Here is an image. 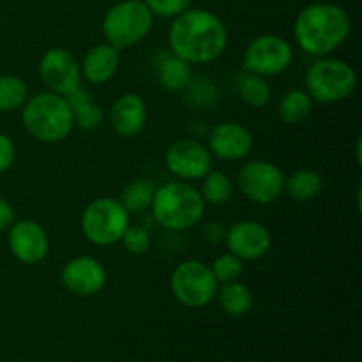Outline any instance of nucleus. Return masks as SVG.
Returning <instances> with one entry per match:
<instances>
[{
	"instance_id": "obj_13",
	"label": "nucleus",
	"mask_w": 362,
	"mask_h": 362,
	"mask_svg": "<svg viewBox=\"0 0 362 362\" xmlns=\"http://www.w3.org/2000/svg\"><path fill=\"white\" fill-rule=\"evenodd\" d=\"M7 246L13 257L23 265H35L49 253V237L34 219H14L7 230Z\"/></svg>"
},
{
	"instance_id": "obj_28",
	"label": "nucleus",
	"mask_w": 362,
	"mask_h": 362,
	"mask_svg": "<svg viewBox=\"0 0 362 362\" xmlns=\"http://www.w3.org/2000/svg\"><path fill=\"white\" fill-rule=\"evenodd\" d=\"M211 271H212V274H214L218 285H223V283H230V281H237V279L243 276L244 262L228 251V253H223L216 258L214 264L211 265Z\"/></svg>"
},
{
	"instance_id": "obj_27",
	"label": "nucleus",
	"mask_w": 362,
	"mask_h": 362,
	"mask_svg": "<svg viewBox=\"0 0 362 362\" xmlns=\"http://www.w3.org/2000/svg\"><path fill=\"white\" fill-rule=\"evenodd\" d=\"M28 99V87L20 76L4 74L0 76V113L21 108Z\"/></svg>"
},
{
	"instance_id": "obj_25",
	"label": "nucleus",
	"mask_w": 362,
	"mask_h": 362,
	"mask_svg": "<svg viewBox=\"0 0 362 362\" xmlns=\"http://www.w3.org/2000/svg\"><path fill=\"white\" fill-rule=\"evenodd\" d=\"M202 180H204V182H202L200 194L202 198H204L205 204L221 207V205L228 204V202L232 200L233 182L225 172L211 170Z\"/></svg>"
},
{
	"instance_id": "obj_33",
	"label": "nucleus",
	"mask_w": 362,
	"mask_h": 362,
	"mask_svg": "<svg viewBox=\"0 0 362 362\" xmlns=\"http://www.w3.org/2000/svg\"><path fill=\"white\" fill-rule=\"evenodd\" d=\"M14 223V209L7 200L0 198V232H7Z\"/></svg>"
},
{
	"instance_id": "obj_29",
	"label": "nucleus",
	"mask_w": 362,
	"mask_h": 362,
	"mask_svg": "<svg viewBox=\"0 0 362 362\" xmlns=\"http://www.w3.org/2000/svg\"><path fill=\"white\" fill-rule=\"evenodd\" d=\"M120 243L124 244L127 253L144 255L151 247V233L147 232V228L140 225H129L126 232H124Z\"/></svg>"
},
{
	"instance_id": "obj_19",
	"label": "nucleus",
	"mask_w": 362,
	"mask_h": 362,
	"mask_svg": "<svg viewBox=\"0 0 362 362\" xmlns=\"http://www.w3.org/2000/svg\"><path fill=\"white\" fill-rule=\"evenodd\" d=\"M156 74H158L159 85L165 90L182 92L193 81V66L168 52L159 59L158 66H156Z\"/></svg>"
},
{
	"instance_id": "obj_8",
	"label": "nucleus",
	"mask_w": 362,
	"mask_h": 362,
	"mask_svg": "<svg viewBox=\"0 0 362 362\" xmlns=\"http://www.w3.org/2000/svg\"><path fill=\"white\" fill-rule=\"evenodd\" d=\"M218 281L211 267L200 260H184L173 269L170 290L186 308H204L216 299Z\"/></svg>"
},
{
	"instance_id": "obj_2",
	"label": "nucleus",
	"mask_w": 362,
	"mask_h": 362,
	"mask_svg": "<svg viewBox=\"0 0 362 362\" xmlns=\"http://www.w3.org/2000/svg\"><path fill=\"white\" fill-rule=\"evenodd\" d=\"M352 21L338 4L315 2L299 11L293 23V37L304 53L327 57L349 39Z\"/></svg>"
},
{
	"instance_id": "obj_21",
	"label": "nucleus",
	"mask_w": 362,
	"mask_h": 362,
	"mask_svg": "<svg viewBox=\"0 0 362 362\" xmlns=\"http://www.w3.org/2000/svg\"><path fill=\"white\" fill-rule=\"evenodd\" d=\"M285 191L290 198L297 202L315 200L324 191V177L317 170H296L292 175L285 177Z\"/></svg>"
},
{
	"instance_id": "obj_6",
	"label": "nucleus",
	"mask_w": 362,
	"mask_h": 362,
	"mask_svg": "<svg viewBox=\"0 0 362 362\" xmlns=\"http://www.w3.org/2000/svg\"><path fill=\"white\" fill-rule=\"evenodd\" d=\"M152 25L154 14L144 0H120L106 11L101 30L106 42L117 49H124L147 37Z\"/></svg>"
},
{
	"instance_id": "obj_15",
	"label": "nucleus",
	"mask_w": 362,
	"mask_h": 362,
	"mask_svg": "<svg viewBox=\"0 0 362 362\" xmlns=\"http://www.w3.org/2000/svg\"><path fill=\"white\" fill-rule=\"evenodd\" d=\"M60 279L67 292L73 296L94 297L108 283V272L98 258L76 257L64 265Z\"/></svg>"
},
{
	"instance_id": "obj_32",
	"label": "nucleus",
	"mask_w": 362,
	"mask_h": 362,
	"mask_svg": "<svg viewBox=\"0 0 362 362\" xmlns=\"http://www.w3.org/2000/svg\"><path fill=\"white\" fill-rule=\"evenodd\" d=\"M204 237L207 243L211 244H219V243H225V237H226V228L219 223L212 221L209 225H205L204 228Z\"/></svg>"
},
{
	"instance_id": "obj_5",
	"label": "nucleus",
	"mask_w": 362,
	"mask_h": 362,
	"mask_svg": "<svg viewBox=\"0 0 362 362\" xmlns=\"http://www.w3.org/2000/svg\"><path fill=\"white\" fill-rule=\"evenodd\" d=\"M306 88L315 103L332 105L349 99L357 87V73L349 62L334 57H320L306 73Z\"/></svg>"
},
{
	"instance_id": "obj_14",
	"label": "nucleus",
	"mask_w": 362,
	"mask_h": 362,
	"mask_svg": "<svg viewBox=\"0 0 362 362\" xmlns=\"http://www.w3.org/2000/svg\"><path fill=\"white\" fill-rule=\"evenodd\" d=\"M226 247L243 262L264 258L272 246V237L267 226L253 219H243L226 228Z\"/></svg>"
},
{
	"instance_id": "obj_16",
	"label": "nucleus",
	"mask_w": 362,
	"mask_h": 362,
	"mask_svg": "<svg viewBox=\"0 0 362 362\" xmlns=\"http://www.w3.org/2000/svg\"><path fill=\"white\" fill-rule=\"evenodd\" d=\"M207 148L212 158L223 161H240L253 151V134L239 122H221L209 133Z\"/></svg>"
},
{
	"instance_id": "obj_10",
	"label": "nucleus",
	"mask_w": 362,
	"mask_h": 362,
	"mask_svg": "<svg viewBox=\"0 0 362 362\" xmlns=\"http://www.w3.org/2000/svg\"><path fill=\"white\" fill-rule=\"evenodd\" d=\"M237 186L250 202L269 205L278 200L285 191V175L274 163L253 159L239 170Z\"/></svg>"
},
{
	"instance_id": "obj_31",
	"label": "nucleus",
	"mask_w": 362,
	"mask_h": 362,
	"mask_svg": "<svg viewBox=\"0 0 362 362\" xmlns=\"http://www.w3.org/2000/svg\"><path fill=\"white\" fill-rule=\"evenodd\" d=\"M14 158H16L14 141L6 133H0V173L7 172L13 166Z\"/></svg>"
},
{
	"instance_id": "obj_17",
	"label": "nucleus",
	"mask_w": 362,
	"mask_h": 362,
	"mask_svg": "<svg viewBox=\"0 0 362 362\" xmlns=\"http://www.w3.org/2000/svg\"><path fill=\"white\" fill-rule=\"evenodd\" d=\"M147 105L138 94H122L110 110V124L122 138H133L141 133L147 124Z\"/></svg>"
},
{
	"instance_id": "obj_1",
	"label": "nucleus",
	"mask_w": 362,
	"mask_h": 362,
	"mask_svg": "<svg viewBox=\"0 0 362 362\" xmlns=\"http://www.w3.org/2000/svg\"><path fill=\"white\" fill-rule=\"evenodd\" d=\"M170 52L191 66L218 60L228 46V30L218 14L189 7L173 18L168 30Z\"/></svg>"
},
{
	"instance_id": "obj_7",
	"label": "nucleus",
	"mask_w": 362,
	"mask_h": 362,
	"mask_svg": "<svg viewBox=\"0 0 362 362\" xmlns=\"http://www.w3.org/2000/svg\"><path fill=\"white\" fill-rule=\"evenodd\" d=\"M129 216L117 198H95L81 212V232L94 246H112L120 243L131 225Z\"/></svg>"
},
{
	"instance_id": "obj_24",
	"label": "nucleus",
	"mask_w": 362,
	"mask_h": 362,
	"mask_svg": "<svg viewBox=\"0 0 362 362\" xmlns=\"http://www.w3.org/2000/svg\"><path fill=\"white\" fill-rule=\"evenodd\" d=\"M315 101L304 88H292L286 92L279 101V117L288 126H299L304 120L310 119L313 113Z\"/></svg>"
},
{
	"instance_id": "obj_3",
	"label": "nucleus",
	"mask_w": 362,
	"mask_h": 362,
	"mask_svg": "<svg viewBox=\"0 0 362 362\" xmlns=\"http://www.w3.org/2000/svg\"><path fill=\"white\" fill-rule=\"evenodd\" d=\"M205 202L200 191L186 180H172L156 187L151 211L156 221L170 232H186L202 223Z\"/></svg>"
},
{
	"instance_id": "obj_12",
	"label": "nucleus",
	"mask_w": 362,
	"mask_h": 362,
	"mask_svg": "<svg viewBox=\"0 0 362 362\" xmlns=\"http://www.w3.org/2000/svg\"><path fill=\"white\" fill-rule=\"evenodd\" d=\"M165 165L177 179L198 180L212 170V154L202 141L184 138L170 145L165 152Z\"/></svg>"
},
{
	"instance_id": "obj_22",
	"label": "nucleus",
	"mask_w": 362,
	"mask_h": 362,
	"mask_svg": "<svg viewBox=\"0 0 362 362\" xmlns=\"http://www.w3.org/2000/svg\"><path fill=\"white\" fill-rule=\"evenodd\" d=\"M216 297H218L221 310L230 317H244L253 308V293L239 279L219 285Z\"/></svg>"
},
{
	"instance_id": "obj_9",
	"label": "nucleus",
	"mask_w": 362,
	"mask_h": 362,
	"mask_svg": "<svg viewBox=\"0 0 362 362\" xmlns=\"http://www.w3.org/2000/svg\"><path fill=\"white\" fill-rule=\"evenodd\" d=\"M293 60L292 45L276 34H262L247 45L243 57V69L260 76H278L285 73Z\"/></svg>"
},
{
	"instance_id": "obj_20",
	"label": "nucleus",
	"mask_w": 362,
	"mask_h": 362,
	"mask_svg": "<svg viewBox=\"0 0 362 362\" xmlns=\"http://www.w3.org/2000/svg\"><path fill=\"white\" fill-rule=\"evenodd\" d=\"M66 99L71 108V113H73L74 126L85 131L98 129L101 126L103 120H105V113H103L101 106L92 101L90 92L80 87L73 94L66 95Z\"/></svg>"
},
{
	"instance_id": "obj_30",
	"label": "nucleus",
	"mask_w": 362,
	"mask_h": 362,
	"mask_svg": "<svg viewBox=\"0 0 362 362\" xmlns=\"http://www.w3.org/2000/svg\"><path fill=\"white\" fill-rule=\"evenodd\" d=\"M154 16L175 18L186 9H189L193 0H144Z\"/></svg>"
},
{
	"instance_id": "obj_4",
	"label": "nucleus",
	"mask_w": 362,
	"mask_h": 362,
	"mask_svg": "<svg viewBox=\"0 0 362 362\" xmlns=\"http://www.w3.org/2000/svg\"><path fill=\"white\" fill-rule=\"evenodd\" d=\"M21 122L32 138L42 144H59L73 131V113L67 99L53 92H41L21 106Z\"/></svg>"
},
{
	"instance_id": "obj_23",
	"label": "nucleus",
	"mask_w": 362,
	"mask_h": 362,
	"mask_svg": "<svg viewBox=\"0 0 362 362\" xmlns=\"http://www.w3.org/2000/svg\"><path fill=\"white\" fill-rule=\"evenodd\" d=\"M235 90L240 101L244 105L251 106V108H264V106L269 105L272 95L267 78L260 76V74L247 73V71H243L237 76Z\"/></svg>"
},
{
	"instance_id": "obj_26",
	"label": "nucleus",
	"mask_w": 362,
	"mask_h": 362,
	"mask_svg": "<svg viewBox=\"0 0 362 362\" xmlns=\"http://www.w3.org/2000/svg\"><path fill=\"white\" fill-rule=\"evenodd\" d=\"M156 186L147 179L131 180L120 193V204L126 207L129 214H140L151 209L152 198H154Z\"/></svg>"
},
{
	"instance_id": "obj_18",
	"label": "nucleus",
	"mask_w": 362,
	"mask_h": 362,
	"mask_svg": "<svg viewBox=\"0 0 362 362\" xmlns=\"http://www.w3.org/2000/svg\"><path fill=\"white\" fill-rule=\"evenodd\" d=\"M120 66V49L112 46L110 42L95 45L83 57L80 71L81 78L92 85L108 83L117 74Z\"/></svg>"
},
{
	"instance_id": "obj_11",
	"label": "nucleus",
	"mask_w": 362,
	"mask_h": 362,
	"mask_svg": "<svg viewBox=\"0 0 362 362\" xmlns=\"http://www.w3.org/2000/svg\"><path fill=\"white\" fill-rule=\"evenodd\" d=\"M39 76L49 92L69 95L81 87L80 64L66 48H49L39 59Z\"/></svg>"
}]
</instances>
